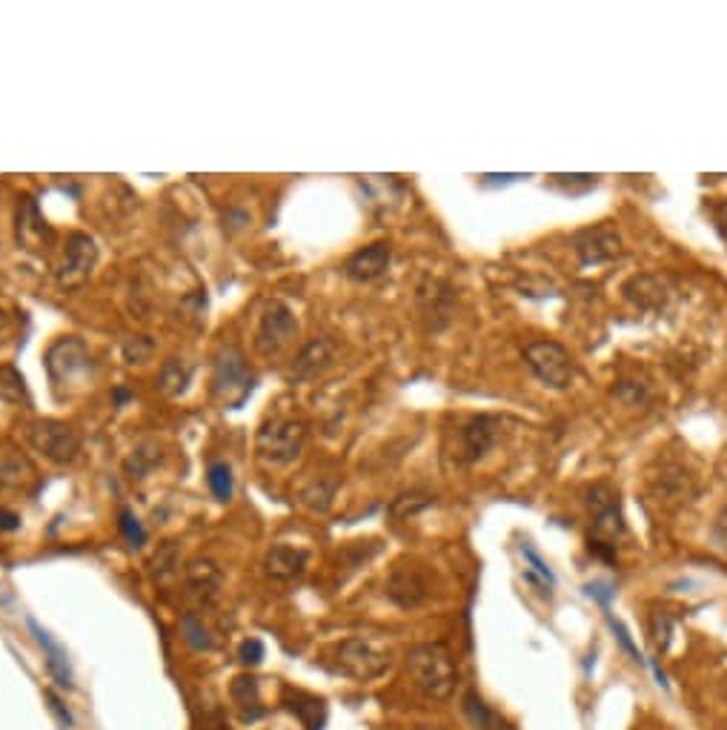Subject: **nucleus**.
Segmentation results:
<instances>
[{"label":"nucleus","mask_w":727,"mask_h":730,"mask_svg":"<svg viewBox=\"0 0 727 730\" xmlns=\"http://www.w3.org/2000/svg\"><path fill=\"white\" fill-rule=\"evenodd\" d=\"M6 330H9V315L0 310V335L6 333Z\"/></svg>","instance_id":"4c0bfd02"},{"label":"nucleus","mask_w":727,"mask_h":730,"mask_svg":"<svg viewBox=\"0 0 727 730\" xmlns=\"http://www.w3.org/2000/svg\"><path fill=\"white\" fill-rule=\"evenodd\" d=\"M416 730H444V728H433V725H421V728H416Z\"/></svg>","instance_id":"ea45409f"},{"label":"nucleus","mask_w":727,"mask_h":730,"mask_svg":"<svg viewBox=\"0 0 727 730\" xmlns=\"http://www.w3.org/2000/svg\"><path fill=\"white\" fill-rule=\"evenodd\" d=\"M335 355H338V344L330 335L312 338L310 344H304L301 353L292 358L290 381H312V378L324 376L333 367Z\"/></svg>","instance_id":"f8f14e48"},{"label":"nucleus","mask_w":727,"mask_h":730,"mask_svg":"<svg viewBox=\"0 0 727 730\" xmlns=\"http://www.w3.org/2000/svg\"><path fill=\"white\" fill-rule=\"evenodd\" d=\"M461 710H464L467 722H470L476 730H507V722H504L499 713L478 696L476 690H470V693L464 696Z\"/></svg>","instance_id":"aec40b11"},{"label":"nucleus","mask_w":727,"mask_h":730,"mask_svg":"<svg viewBox=\"0 0 727 730\" xmlns=\"http://www.w3.org/2000/svg\"><path fill=\"white\" fill-rule=\"evenodd\" d=\"M181 636H184V642H187L192 650H212V647H215L207 625L198 619V613H184V616H181Z\"/></svg>","instance_id":"bb28decb"},{"label":"nucleus","mask_w":727,"mask_h":730,"mask_svg":"<svg viewBox=\"0 0 727 730\" xmlns=\"http://www.w3.org/2000/svg\"><path fill=\"white\" fill-rule=\"evenodd\" d=\"M461 453L467 464L481 461L501 438V418L499 416H473L464 427H461Z\"/></svg>","instance_id":"ddd939ff"},{"label":"nucleus","mask_w":727,"mask_h":730,"mask_svg":"<svg viewBox=\"0 0 727 730\" xmlns=\"http://www.w3.org/2000/svg\"><path fill=\"white\" fill-rule=\"evenodd\" d=\"M46 373L52 378L55 387H81L89 373H92V355H89V347L78 335H63L58 338L49 350H46Z\"/></svg>","instance_id":"423d86ee"},{"label":"nucleus","mask_w":727,"mask_h":730,"mask_svg":"<svg viewBox=\"0 0 727 730\" xmlns=\"http://www.w3.org/2000/svg\"><path fill=\"white\" fill-rule=\"evenodd\" d=\"M221 582H224V573L212 559H192L184 570L187 599L198 607L215 605V599L221 593Z\"/></svg>","instance_id":"4468645a"},{"label":"nucleus","mask_w":727,"mask_h":730,"mask_svg":"<svg viewBox=\"0 0 727 730\" xmlns=\"http://www.w3.org/2000/svg\"><path fill=\"white\" fill-rule=\"evenodd\" d=\"M152 350H155V344H152L146 335H141V338H132V341L126 344L124 358L129 364H144L146 358L152 355Z\"/></svg>","instance_id":"7c9ffc66"},{"label":"nucleus","mask_w":727,"mask_h":730,"mask_svg":"<svg viewBox=\"0 0 727 730\" xmlns=\"http://www.w3.org/2000/svg\"><path fill=\"white\" fill-rule=\"evenodd\" d=\"M29 461L18 456L15 450H0V490L21 484L23 476H29Z\"/></svg>","instance_id":"a878e982"},{"label":"nucleus","mask_w":727,"mask_h":730,"mask_svg":"<svg viewBox=\"0 0 727 730\" xmlns=\"http://www.w3.org/2000/svg\"><path fill=\"white\" fill-rule=\"evenodd\" d=\"M670 633H673V619L667 613H656L650 619V642H653L656 653H665L667 645H670Z\"/></svg>","instance_id":"c85d7f7f"},{"label":"nucleus","mask_w":727,"mask_h":730,"mask_svg":"<svg viewBox=\"0 0 727 730\" xmlns=\"http://www.w3.org/2000/svg\"><path fill=\"white\" fill-rule=\"evenodd\" d=\"M310 564V553L301 547H287V544H275L264 556V573L270 582L292 584L298 582L307 573Z\"/></svg>","instance_id":"f3484780"},{"label":"nucleus","mask_w":727,"mask_h":730,"mask_svg":"<svg viewBox=\"0 0 727 730\" xmlns=\"http://www.w3.org/2000/svg\"><path fill=\"white\" fill-rule=\"evenodd\" d=\"M46 699H49V708L58 713V719H61L63 728H69V725H72V716H69V710H63L61 699H58L55 693H46Z\"/></svg>","instance_id":"c9c22d12"},{"label":"nucleus","mask_w":727,"mask_h":730,"mask_svg":"<svg viewBox=\"0 0 727 730\" xmlns=\"http://www.w3.org/2000/svg\"><path fill=\"white\" fill-rule=\"evenodd\" d=\"M710 536H713V544L719 547V550H725L727 553V504L716 513V519H713V527H710Z\"/></svg>","instance_id":"72a5a7b5"},{"label":"nucleus","mask_w":727,"mask_h":730,"mask_svg":"<svg viewBox=\"0 0 727 730\" xmlns=\"http://www.w3.org/2000/svg\"><path fill=\"white\" fill-rule=\"evenodd\" d=\"M255 387L250 364L238 347H224L215 358V376H212V393L221 398V404L235 410L244 404Z\"/></svg>","instance_id":"39448f33"},{"label":"nucleus","mask_w":727,"mask_h":730,"mask_svg":"<svg viewBox=\"0 0 727 730\" xmlns=\"http://www.w3.org/2000/svg\"><path fill=\"white\" fill-rule=\"evenodd\" d=\"M427 507H433V499L427 493H404L390 504V516L393 519H413L418 513H424Z\"/></svg>","instance_id":"cd10ccee"},{"label":"nucleus","mask_w":727,"mask_h":730,"mask_svg":"<svg viewBox=\"0 0 727 730\" xmlns=\"http://www.w3.org/2000/svg\"><path fill=\"white\" fill-rule=\"evenodd\" d=\"M387 596L398 607L413 610L430 599V579L418 564H398L387 579Z\"/></svg>","instance_id":"9b49d317"},{"label":"nucleus","mask_w":727,"mask_h":730,"mask_svg":"<svg viewBox=\"0 0 727 730\" xmlns=\"http://www.w3.org/2000/svg\"><path fill=\"white\" fill-rule=\"evenodd\" d=\"M29 630L35 633V639H38V645L43 647V653H46V668L52 673V679L61 685V688H72V670H69V659H66V650H63L46 630H43L35 619H29Z\"/></svg>","instance_id":"6ab92c4d"},{"label":"nucleus","mask_w":727,"mask_h":730,"mask_svg":"<svg viewBox=\"0 0 727 730\" xmlns=\"http://www.w3.org/2000/svg\"><path fill=\"white\" fill-rule=\"evenodd\" d=\"M121 533H124V539L132 544V547H141V544L146 542L144 527H141V522L135 519L132 510H124V513H121Z\"/></svg>","instance_id":"c756f323"},{"label":"nucleus","mask_w":727,"mask_h":730,"mask_svg":"<svg viewBox=\"0 0 727 730\" xmlns=\"http://www.w3.org/2000/svg\"><path fill=\"white\" fill-rule=\"evenodd\" d=\"M407 673H410L413 685L433 702L453 699L458 679H461L456 656L441 642H424V645L413 647L407 653Z\"/></svg>","instance_id":"f257e3e1"},{"label":"nucleus","mask_w":727,"mask_h":730,"mask_svg":"<svg viewBox=\"0 0 727 730\" xmlns=\"http://www.w3.org/2000/svg\"><path fill=\"white\" fill-rule=\"evenodd\" d=\"M18 527H21V519H18L12 510L0 507V530H6V533H9V530H18Z\"/></svg>","instance_id":"e433bc0d"},{"label":"nucleus","mask_w":727,"mask_h":730,"mask_svg":"<svg viewBox=\"0 0 727 730\" xmlns=\"http://www.w3.org/2000/svg\"><path fill=\"white\" fill-rule=\"evenodd\" d=\"M573 250L584 267H596L604 261H613L622 252V241L610 227H590L573 235Z\"/></svg>","instance_id":"2eb2a0df"},{"label":"nucleus","mask_w":727,"mask_h":730,"mask_svg":"<svg viewBox=\"0 0 727 730\" xmlns=\"http://www.w3.org/2000/svg\"><path fill=\"white\" fill-rule=\"evenodd\" d=\"M175 567H178V550H175L172 544H167V547L152 559V570H155L158 579H164L169 573H175Z\"/></svg>","instance_id":"2f4dec72"},{"label":"nucleus","mask_w":727,"mask_h":730,"mask_svg":"<svg viewBox=\"0 0 727 730\" xmlns=\"http://www.w3.org/2000/svg\"><path fill=\"white\" fill-rule=\"evenodd\" d=\"M335 490H338V479H315L304 487L301 501L315 513H327L333 507Z\"/></svg>","instance_id":"5701e85b"},{"label":"nucleus","mask_w":727,"mask_h":730,"mask_svg":"<svg viewBox=\"0 0 727 730\" xmlns=\"http://www.w3.org/2000/svg\"><path fill=\"white\" fill-rule=\"evenodd\" d=\"M238 659H241L244 665H261V659H264V645H261L258 639L241 642V647H238Z\"/></svg>","instance_id":"473e14b6"},{"label":"nucleus","mask_w":727,"mask_h":730,"mask_svg":"<svg viewBox=\"0 0 727 730\" xmlns=\"http://www.w3.org/2000/svg\"><path fill=\"white\" fill-rule=\"evenodd\" d=\"M189 378H192V367L184 364V361H178V358H169L167 364L161 367L158 384H161V390H164V393H169V396H178V393H184V390H187Z\"/></svg>","instance_id":"b1692460"},{"label":"nucleus","mask_w":727,"mask_h":730,"mask_svg":"<svg viewBox=\"0 0 727 730\" xmlns=\"http://www.w3.org/2000/svg\"><path fill=\"white\" fill-rule=\"evenodd\" d=\"M584 504L590 510V550L602 559H613L616 542H622L627 533L619 490L610 481H596L587 490Z\"/></svg>","instance_id":"f03ea898"},{"label":"nucleus","mask_w":727,"mask_h":730,"mask_svg":"<svg viewBox=\"0 0 727 730\" xmlns=\"http://www.w3.org/2000/svg\"><path fill=\"white\" fill-rule=\"evenodd\" d=\"M390 261H393L390 244L375 241V244H370V247H364V250H358L355 255L347 258L344 275L350 281H355V284H373V281H378L384 272L390 270Z\"/></svg>","instance_id":"dca6fc26"},{"label":"nucleus","mask_w":727,"mask_h":730,"mask_svg":"<svg viewBox=\"0 0 727 730\" xmlns=\"http://www.w3.org/2000/svg\"><path fill=\"white\" fill-rule=\"evenodd\" d=\"M26 438L29 444L43 453L49 461L55 464H69V461L78 459L81 453V438L78 433L63 424V421H55V418H41V421H32L29 430H26Z\"/></svg>","instance_id":"1a4fd4ad"},{"label":"nucleus","mask_w":727,"mask_h":730,"mask_svg":"<svg viewBox=\"0 0 727 730\" xmlns=\"http://www.w3.org/2000/svg\"><path fill=\"white\" fill-rule=\"evenodd\" d=\"M98 264V244L86 235V232H72L66 238V252L63 261L58 264L55 281L61 290H78L89 281V275Z\"/></svg>","instance_id":"9d476101"},{"label":"nucleus","mask_w":727,"mask_h":730,"mask_svg":"<svg viewBox=\"0 0 727 730\" xmlns=\"http://www.w3.org/2000/svg\"><path fill=\"white\" fill-rule=\"evenodd\" d=\"M298 338V318L284 301H270L255 330V350L264 358L281 355Z\"/></svg>","instance_id":"6e6552de"},{"label":"nucleus","mask_w":727,"mask_h":730,"mask_svg":"<svg viewBox=\"0 0 727 730\" xmlns=\"http://www.w3.org/2000/svg\"><path fill=\"white\" fill-rule=\"evenodd\" d=\"M232 699H235V705L241 710V716L250 719V722L264 713L261 702H258V682H255L252 676L235 679V685H232Z\"/></svg>","instance_id":"412c9836"},{"label":"nucleus","mask_w":727,"mask_h":730,"mask_svg":"<svg viewBox=\"0 0 727 730\" xmlns=\"http://www.w3.org/2000/svg\"><path fill=\"white\" fill-rule=\"evenodd\" d=\"M15 230H18L21 247L29 252L43 250V247H49L55 241V232L49 230V224L43 221L35 198H29V195H23L18 201V224H15Z\"/></svg>","instance_id":"a211bd4d"},{"label":"nucleus","mask_w":727,"mask_h":730,"mask_svg":"<svg viewBox=\"0 0 727 730\" xmlns=\"http://www.w3.org/2000/svg\"><path fill=\"white\" fill-rule=\"evenodd\" d=\"M307 438H310V427L304 418L278 416L258 430L255 453L270 467H290L292 461L301 459Z\"/></svg>","instance_id":"7ed1b4c3"},{"label":"nucleus","mask_w":727,"mask_h":730,"mask_svg":"<svg viewBox=\"0 0 727 730\" xmlns=\"http://www.w3.org/2000/svg\"><path fill=\"white\" fill-rule=\"evenodd\" d=\"M115 398H118V401H126V398H129V393H126V390H118V393H115Z\"/></svg>","instance_id":"58836bf2"},{"label":"nucleus","mask_w":727,"mask_h":730,"mask_svg":"<svg viewBox=\"0 0 727 730\" xmlns=\"http://www.w3.org/2000/svg\"><path fill=\"white\" fill-rule=\"evenodd\" d=\"M524 361L533 370V376L550 390H567L576 378L573 358L556 341H530L524 347Z\"/></svg>","instance_id":"0eeeda50"},{"label":"nucleus","mask_w":727,"mask_h":730,"mask_svg":"<svg viewBox=\"0 0 727 730\" xmlns=\"http://www.w3.org/2000/svg\"><path fill=\"white\" fill-rule=\"evenodd\" d=\"M607 622H610V627L616 630V636H619V642H622V647L633 656V662H642V656H639V650H636V645H633V639H630V633L624 630L622 622H616L613 616H607Z\"/></svg>","instance_id":"f704fd0d"},{"label":"nucleus","mask_w":727,"mask_h":730,"mask_svg":"<svg viewBox=\"0 0 727 730\" xmlns=\"http://www.w3.org/2000/svg\"><path fill=\"white\" fill-rule=\"evenodd\" d=\"M521 556H524V562L530 564V570H527V582L536 584L541 596H550V590H553V584H556L553 570L547 567V562H544L539 553H536L527 542L521 544Z\"/></svg>","instance_id":"4be33fe9"},{"label":"nucleus","mask_w":727,"mask_h":730,"mask_svg":"<svg viewBox=\"0 0 727 730\" xmlns=\"http://www.w3.org/2000/svg\"><path fill=\"white\" fill-rule=\"evenodd\" d=\"M207 481L212 496L218 501H229L235 493V476H232V467L227 461H212L207 470Z\"/></svg>","instance_id":"393cba45"},{"label":"nucleus","mask_w":727,"mask_h":730,"mask_svg":"<svg viewBox=\"0 0 727 730\" xmlns=\"http://www.w3.org/2000/svg\"><path fill=\"white\" fill-rule=\"evenodd\" d=\"M393 665V650L370 636H350L335 647V668L355 682H373Z\"/></svg>","instance_id":"20e7f679"}]
</instances>
